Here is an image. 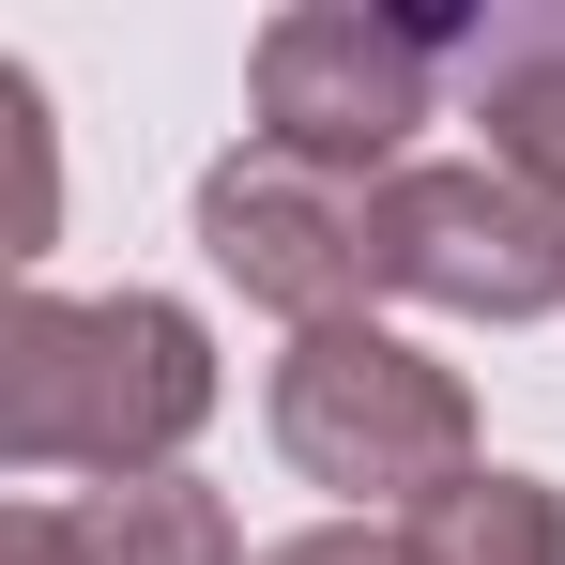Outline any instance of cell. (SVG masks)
<instances>
[{"label": "cell", "instance_id": "6da1fadb", "mask_svg": "<svg viewBox=\"0 0 565 565\" xmlns=\"http://www.w3.org/2000/svg\"><path fill=\"white\" fill-rule=\"evenodd\" d=\"M214 413V337L169 290H107V306H62V290H15L0 306V459L15 473H77V489H122V473H169Z\"/></svg>", "mask_w": 565, "mask_h": 565}, {"label": "cell", "instance_id": "7a4b0ae2", "mask_svg": "<svg viewBox=\"0 0 565 565\" xmlns=\"http://www.w3.org/2000/svg\"><path fill=\"white\" fill-rule=\"evenodd\" d=\"M276 444L306 489H337V504H382V520H413V504H444L473 459V397L444 352H413V337H382V321H321V337H290L276 367Z\"/></svg>", "mask_w": 565, "mask_h": 565}, {"label": "cell", "instance_id": "3957f363", "mask_svg": "<svg viewBox=\"0 0 565 565\" xmlns=\"http://www.w3.org/2000/svg\"><path fill=\"white\" fill-rule=\"evenodd\" d=\"M199 245H214V276L245 306H276L290 337H321V321H367V290H382V184L245 138L199 184Z\"/></svg>", "mask_w": 565, "mask_h": 565}, {"label": "cell", "instance_id": "277c9868", "mask_svg": "<svg viewBox=\"0 0 565 565\" xmlns=\"http://www.w3.org/2000/svg\"><path fill=\"white\" fill-rule=\"evenodd\" d=\"M382 290L444 321H551L565 306V199L520 184L504 153L382 169Z\"/></svg>", "mask_w": 565, "mask_h": 565}, {"label": "cell", "instance_id": "5b68a950", "mask_svg": "<svg viewBox=\"0 0 565 565\" xmlns=\"http://www.w3.org/2000/svg\"><path fill=\"white\" fill-rule=\"evenodd\" d=\"M459 62V31L428 15H367V0H306L260 31V138L321 153V169H397V138L428 122V77Z\"/></svg>", "mask_w": 565, "mask_h": 565}, {"label": "cell", "instance_id": "8992f818", "mask_svg": "<svg viewBox=\"0 0 565 565\" xmlns=\"http://www.w3.org/2000/svg\"><path fill=\"white\" fill-rule=\"evenodd\" d=\"M0 565H260L199 473H122V489H31L0 520Z\"/></svg>", "mask_w": 565, "mask_h": 565}, {"label": "cell", "instance_id": "52a82bcc", "mask_svg": "<svg viewBox=\"0 0 565 565\" xmlns=\"http://www.w3.org/2000/svg\"><path fill=\"white\" fill-rule=\"evenodd\" d=\"M459 93L489 122V153L565 199V15H473L459 31Z\"/></svg>", "mask_w": 565, "mask_h": 565}, {"label": "cell", "instance_id": "ba28073f", "mask_svg": "<svg viewBox=\"0 0 565 565\" xmlns=\"http://www.w3.org/2000/svg\"><path fill=\"white\" fill-rule=\"evenodd\" d=\"M397 565H565V504L535 473H459L444 504L397 520Z\"/></svg>", "mask_w": 565, "mask_h": 565}, {"label": "cell", "instance_id": "9c48e42d", "mask_svg": "<svg viewBox=\"0 0 565 565\" xmlns=\"http://www.w3.org/2000/svg\"><path fill=\"white\" fill-rule=\"evenodd\" d=\"M0 122H15V260H46V93H31V62H0Z\"/></svg>", "mask_w": 565, "mask_h": 565}, {"label": "cell", "instance_id": "30bf717a", "mask_svg": "<svg viewBox=\"0 0 565 565\" xmlns=\"http://www.w3.org/2000/svg\"><path fill=\"white\" fill-rule=\"evenodd\" d=\"M260 565H397V535H352V520H337V535H290V551H260Z\"/></svg>", "mask_w": 565, "mask_h": 565}]
</instances>
